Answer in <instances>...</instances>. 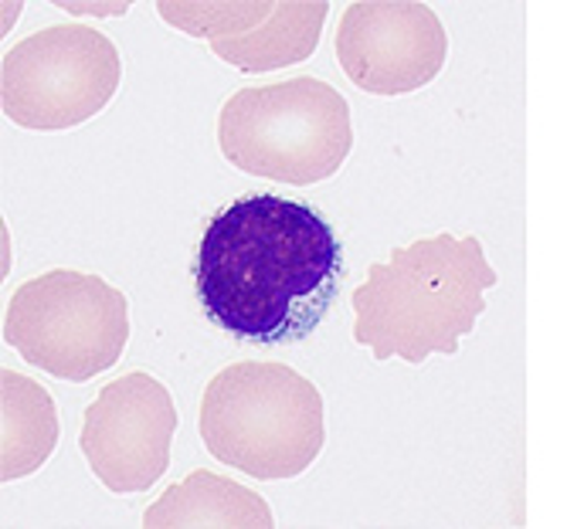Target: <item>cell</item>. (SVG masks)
I'll list each match as a JSON object with an SVG mask.
<instances>
[{
	"instance_id": "cell-1",
	"label": "cell",
	"mask_w": 567,
	"mask_h": 529,
	"mask_svg": "<svg viewBox=\"0 0 567 529\" xmlns=\"http://www.w3.org/2000/svg\"><path fill=\"white\" fill-rule=\"evenodd\" d=\"M190 276L204 320L235 343L269 350L317 333L347 264L333 225L317 207L248 194L208 218Z\"/></svg>"
},
{
	"instance_id": "cell-2",
	"label": "cell",
	"mask_w": 567,
	"mask_h": 529,
	"mask_svg": "<svg viewBox=\"0 0 567 529\" xmlns=\"http://www.w3.org/2000/svg\"><path fill=\"white\" fill-rule=\"evenodd\" d=\"M496 286L480 238H419L374 261L350 295L353 340L378 360L422 363L432 353L455 356L476 330L486 289Z\"/></svg>"
},
{
	"instance_id": "cell-3",
	"label": "cell",
	"mask_w": 567,
	"mask_h": 529,
	"mask_svg": "<svg viewBox=\"0 0 567 529\" xmlns=\"http://www.w3.org/2000/svg\"><path fill=\"white\" fill-rule=\"evenodd\" d=\"M212 458L259 483L296 479L327 442L323 397L286 363L245 360L212 377L197 414Z\"/></svg>"
},
{
	"instance_id": "cell-4",
	"label": "cell",
	"mask_w": 567,
	"mask_h": 529,
	"mask_svg": "<svg viewBox=\"0 0 567 529\" xmlns=\"http://www.w3.org/2000/svg\"><path fill=\"white\" fill-rule=\"evenodd\" d=\"M218 146L241 174L292 187L320 184L350 156V105L309 75L241 89L221 105Z\"/></svg>"
},
{
	"instance_id": "cell-5",
	"label": "cell",
	"mask_w": 567,
	"mask_h": 529,
	"mask_svg": "<svg viewBox=\"0 0 567 529\" xmlns=\"http://www.w3.org/2000/svg\"><path fill=\"white\" fill-rule=\"evenodd\" d=\"M4 340L44 374L85 384L116 366L126 350V295L79 269L44 272L11 295Z\"/></svg>"
},
{
	"instance_id": "cell-6",
	"label": "cell",
	"mask_w": 567,
	"mask_h": 529,
	"mask_svg": "<svg viewBox=\"0 0 567 529\" xmlns=\"http://www.w3.org/2000/svg\"><path fill=\"white\" fill-rule=\"evenodd\" d=\"M120 48L89 24H51L18 41L0 65L4 116L34 133L75 129L113 102Z\"/></svg>"
},
{
	"instance_id": "cell-7",
	"label": "cell",
	"mask_w": 567,
	"mask_h": 529,
	"mask_svg": "<svg viewBox=\"0 0 567 529\" xmlns=\"http://www.w3.org/2000/svg\"><path fill=\"white\" fill-rule=\"evenodd\" d=\"M174 432L177 404L171 391L136 370L106 384L85 407L79 445L102 486L116 496H133L164 479Z\"/></svg>"
},
{
	"instance_id": "cell-8",
	"label": "cell",
	"mask_w": 567,
	"mask_h": 529,
	"mask_svg": "<svg viewBox=\"0 0 567 529\" xmlns=\"http://www.w3.org/2000/svg\"><path fill=\"white\" fill-rule=\"evenodd\" d=\"M449 59V34L439 14L415 0H360L337 28L343 75L374 95H408L435 82Z\"/></svg>"
},
{
	"instance_id": "cell-9",
	"label": "cell",
	"mask_w": 567,
	"mask_h": 529,
	"mask_svg": "<svg viewBox=\"0 0 567 529\" xmlns=\"http://www.w3.org/2000/svg\"><path fill=\"white\" fill-rule=\"evenodd\" d=\"M146 526H272V512L262 496L197 468L184 483L171 486L143 516Z\"/></svg>"
},
{
	"instance_id": "cell-10",
	"label": "cell",
	"mask_w": 567,
	"mask_h": 529,
	"mask_svg": "<svg viewBox=\"0 0 567 529\" xmlns=\"http://www.w3.org/2000/svg\"><path fill=\"white\" fill-rule=\"evenodd\" d=\"M327 14L330 4H323V0H317V4H276L266 24L241 38L212 41V51L241 72H272L282 65H296L317 51Z\"/></svg>"
},
{
	"instance_id": "cell-11",
	"label": "cell",
	"mask_w": 567,
	"mask_h": 529,
	"mask_svg": "<svg viewBox=\"0 0 567 529\" xmlns=\"http://www.w3.org/2000/svg\"><path fill=\"white\" fill-rule=\"evenodd\" d=\"M59 445V411L51 394L24 374L4 370V461L0 479L18 483L38 471Z\"/></svg>"
},
{
	"instance_id": "cell-12",
	"label": "cell",
	"mask_w": 567,
	"mask_h": 529,
	"mask_svg": "<svg viewBox=\"0 0 567 529\" xmlns=\"http://www.w3.org/2000/svg\"><path fill=\"white\" fill-rule=\"evenodd\" d=\"M157 11L171 28H181L197 38L225 41L266 24L276 4H269V0H259V4H161Z\"/></svg>"
}]
</instances>
